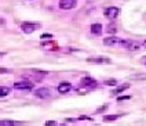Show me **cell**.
<instances>
[{
  "mask_svg": "<svg viewBox=\"0 0 146 126\" xmlns=\"http://www.w3.org/2000/svg\"><path fill=\"white\" fill-rule=\"evenodd\" d=\"M121 40L123 39H119L117 36H109L104 39V44L105 46H117V44H121Z\"/></svg>",
  "mask_w": 146,
  "mask_h": 126,
  "instance_id": "8",
  "label": "cell"
},
{
  "mask_svg": "<svg viewBox=\"0 0 146 126\" xmlns=\"http://www.w3.org/2000/svg\"><path fill=\"white\" fill-rule=\"evenodd\" d=\"M134 79H146V74H139V75H134Z\"/></svg>",
  "mask_w": 146,
  "mask_h": 126,
  "instance_id": "18",
  "label": "cell"
},
{
  "mask_svg": "<svg viewBox=\"0 0 146 126\" xmlns=\"http://www.w3.org/2000/svg\"><path fill=\"white\" fill-rule=\"evenodd\" d=\"M52 38V35L51 34H44V35H41V39H51Z\"/></svg>",
  "mask_w": 146,
  "mask_h": 126,
  "instance_id": "20",
  "label": "cell"
},
{
  "mask_svg": "<svg viewBox=\"0 0 146 126\" xmlns=\"http://www.w3.org/2000/svg\"><path fill=\"white\" fill-rule=\"evenodd\" d=\"M81 86H84V87H87V89H94V87L97 86V80L92 79V78L86 76V78L81 79Z\"/></svg>",
  "mask_w": 146,
  "mask_h": 126,
  "instance_id": "7",
  "label": "cell"
},
{
  "mask_svg": "<svg viewBox=\"0 0 146 126\" xmlns=\"http://www.w3.org/2000/svg\"><path fill=\"white\" fill-rule=\"evenodd\" d=\"M39 24H35V22H22L21 24V29H22V32L24 34H32V32H35L37 28H39Z\"/></svg>",
  "mask_w": 146,
  "mask_h": 126,
  "instance_id": "2",
  "label": "cell"
},
{
  "mask_svg": "<svg viewBox=\"0 0 146 126\" xmlns=\"http://www.w3.org/2000/svg\"><path fill=\"white\" fill-rule=\"evenodd\" d=\"M91 34L95 35V36H99V35L102 34V25H101L99 22L92 24V25H91Z\"/></svg>",
  "mask_w": 146,
  "mask_h": 126,
  "instance_id": "10",
  "label": "cell"
},
{
  "mask_svg": "<svg viewBox=\"0 0 146 126\" xmlns=\"http://www.w3.org/2000/svg\"><path fill=\"white\" fill-rule=\"evenodd\" d=\"M128 87H130V84H128V83H124V84H121V86H119V87H117V89L114 90V92H113V94H117V93H121V92H124V90H125V89H128Z\"/></svg>",
  "mask_w": 146,
  "mask_h": 126,
  "instance_id": "13",
  "label": "cell"
},
{
  "mask_svg": "<svg viewBox=\"0 0 146 126\" xmlns=\"http://www.w3.org/2000/svg\"><path fill=\"white\" fill-rule=\"evenodd\" d=\"M88 62H95V64H109L110 60L106 57H98V58H88Z\"/></svg>",
  "mask_w": 146,
  "mask_h": 126,
  "instance_id": "11",
  "label": "cell"
},
{
  "mask_svg": "<svg viewBox=\"0 0 146 126\" xmlns=\"http://www.w3.org/2000/svg\"><path fill=\"white\" fill-rule=\"evenodd\" d=\"M33 87H35L33 82H29V80H21L14 83V89L17 90H32Z\"/></svg>",
  "mask_w": 146,
  "mask_h": 126,
  "instance_id": "1",
  "label": "cell"
},
{
  "mask_svg": "<svg viewBox=\"0 0 146 126\" xmlns=\"http://www.w3.org/2000/svg\"><path fill=\"white\" fill-rule=\"evenodd\" d=\"M0 24H4V19H1V18H0Z\"/></svg>",
  "mask_w": 146,
  "mask_h": 126,
  "instance_id": "23",
  "label": "cell"
},
{
  "mask_svg": "<svg viewBox=\"0 0 146 126\" xmlns=\"http://www.w3.org/2000/svg\"><path fill=\"white\" fill-rule=\"evenodd\" d=\"M77 0H59V7L62 10H70L76 7Z\"/></svg>",
  "mask_w": 146,
  "mask_h": 126,
  "instance_id": "5",
  "label": "cell"
},
{
  "mask_svg": "<svg viewBox=\"0 0 146 126\" xmlns=\"http://www.w3.org/2000/svg\"><path fill=\"white\" fill-rule=\"evenodd\" d=\"M124 49H127V50H131V51H135V50H139L141 49V44L137 42H132V40H121V44Z\"/></svg>",
  "mask_w": 146,
  "mask_h": 126,
  "instance_id": "3",
  "label": "cell"
},
{
  "mask_svg": "<svg viewBox=\"0 0 146 126\" xmlns=\"http://www.w3.org/2000/svg\"><path fill=\"white\" fill-rule=\"evenodd\" d=\"M15 125V122H13V121H1L0 122V126H14Z\"/></svg>",
  "mask_w": 146,
  "mask_h": 126,
  "instance_id": "15",
  "label": "cell"
},
{
  "mask_svg": "<svg viewBox=\"0 0 146 126\" xmlns=\"http://www.w3.org/2000/svg\"><path fill=\"white\" fill-rule=\"evenodd\" d=\"M10 93V87L7 86H0V97H6Z\"/></svg>",
  "mask_w": 146,
  "mask_h": 126,
  "instance_id": "12",
  "label": "cell"
},
{
  "mask_svg": "<svg viewBox=\"0 0 146 126\" xmlns=\"http://www.w3.org/2000/svg\"><path fill=\"white\" fill-rule=\"evenodd\" d=\"M46 126H57V122H55V121H47V122H46Z\"/></svg>",
  "mask_w": 146,
  "mask_h": 126,
  "instance_id": "19",
  "label": "cell"
},
{
  "mask_svg": "<svg viewBox=\"0 0 146 126\" xmlns=\"http://www.w3.org/2000/svg\"><path fill=\"white\" fill-rule=\"evenodd\" d=\"M145 47H146V43H145Z\"/></svg>",
  "mask_w": 146,
  "mask_h": 126,
  "instance_id": "25",
  "label": "cell"
},
{
  "mask_svg": "<svg viewBox=\"0 0 146 126\" xmlns=\"http://www.w3.org/2000/svg\"><path fill=\"white\" fill-rule=\"evenodd\" d=\"M120 117L121 115H106V117H104V122H112V121H116Z\"/></svg>",
  "mask_w": 146,
  "mask_h": 126,
  "instance_id": "14",
  "label": "cell"
},
{
  "mask_svg": "<svg viewBox=\"0 0 146 126\" xmlns=\"http://www.w3.org/2000/svg\"><path fill=\"white\" fill-rule=\"evenodd\" d=\"M119 13H120V10L117 9V7H108V9L105 10V17L109 18V19H114V18H117V15H119Z\"/></svg>",
  "mask_w": 146,
  "mask_h": 126,
  "instance_id": "6",
  "label": "cell"
},
{
  "mask_svg": "<svg viewBox=\"0 0 146 126\" xmlns=\"http://www.w3.org/2000/svg\"><path fill=\"white\" fill-rule=\"evenodd\" d=\"M105 84L106 86H114V84H117V80L116 79H109V80H105Z\"/></svg>",
  "mask_w": 146,
  "mask_h": 126,
  "instance_id": "17",
  "label": "cell"
},
{
  "mask_svg": "<svg viewBox=\"0 0 146 126\" xmlns=\"http://www.w3.org/2000/svg\"><path fill=\"white\" fill-rule=\"evenodd\" d=\"M106 31H108V32H109V34H116V32H117V26L116 25H110V26H108V29H106Z\"/></svg>",
  "mask_w": 146,
  "mask_h": 126,
  "instance_id": "16",
  "label": "cell"
},
{
  "mask_svg": "<svg viewBox=\"0 0 146 126\" xmlns=\"http://www.w3.org/2000/svg\"><path fill=\"white\" fill-rule=\"evenodd\" d=\"M131 97L130 96H124V97H119V99H117V101H123V100H130Z\"/></svg>",
  "mask_w": 146,
  "mask_h": 126,
  "instance_id": "21",
  "label": "cell"
},
{
  "mask_svg": "<svg viewBox=\"0 0 146 126\" xmlns=\"http://www.w3.org/2000/svg\"><path fill=\"white\" fill-rule=\"evenodd\" d=\"M3 54H4V53H0V56H3Z\"/></svg>",
  "mask_w": 146,
  "mask_h": 126,
  "instance_id": "24",
  "label": "cell"
},
{
  "mask_svg": "<svg viewBox=\"0 0 146 126\" xmlns=\"http://www.w3.org/2000/svg\"><path fill=\"white\" fill-rule=\"evenodd\" d=\"M35 96L39 97V99H50L51 97V92L47 87H40V89L35 90Z\"/></svg>",
  "mask_w": 146,
  "mask_h": 126,
  "instance_id": "4",
  "label": "cell"
},
{
  "mask_svg": "<svg viewBox=\"0 0 146 126\" xmlns=\"http://www.w3.org/2000/svg\"><path fill=\"white\" fill-rule=\"evenodd\" d=\"M72 84L69 83V82H62V83L58 84V92L61 93V94H65V93H69L70 90H72Z\"/></svg>",
  "mask_w": 146,
  "mask_h": 126,
  "instance_id": "9",
  "label": "cell"
},
{
  "mask_svg": "<svg viewBox=\"0 0 146 126\" xmlns=\"http://www.w3.org/2000/svg\"><path fill=\"white\" fill-rule=\"evenodd\" d=\"M142 64H145V65H146V57H143V58H142Z\"/></svg>",
  "mask_w": 146,
  "mask_h": 126,
  "instance_id": "22",
  "label": "cell"
}]
</instances>
